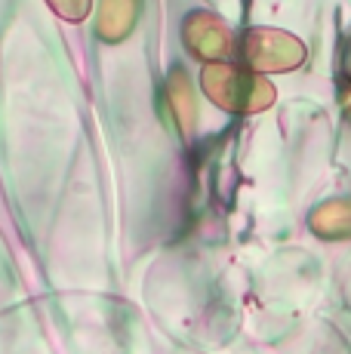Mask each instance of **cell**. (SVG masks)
<instances>
[{"label": "cell", "instance_id": "6da1fadb", "mask_svg": "<svg viewBox=\"0 0 351 354\" xmlns=\"http://www.w3.org/2000/svg\"><path fill=\"white\" fill-rule=\"evenodd\" d=\"M200 90L216 108L228 114H259L278 99L274 84L265 74L249 71L238 62H210L200 68Z\"/></svg>", "mask_w": 351, "mask_h": 354}, {"label": "cell", "instance_id": "7a4b0ae2", "mask_svg": "<svg viewBox=\"0 0 351 354\" xmlns=\"http://www.w3.org/2000/svg\"><path fill=\"white\" fill-rule=\"evenodd\" d=\"M240 59L256 74H287L305 65L308 50L296 34L281 28H247L240 40Z\"/></svg>", "mask_w": 351, "mask_h": 354}, {"label": "cell", "instance_id": "3957f363", "mask_svg": "<svg viewBox=\"0 0 351 354\" xmlns=\"http://www.w3.org/2000/svg\"><path fill=\"white\" fill-rule=\"evenodd\" d=\"M182 44L198 62H228V56L234 53V34L228 28L225 19H219L216 12L194 10L182 22Z\"/></svg>", "mask_w": 351, "mask_h": 354}, {"label": "cell", "instance_id": "277c9868", "mask_svg": "<svg viewBox=\"0 0 351 354\" xmlns=\"http://www.w3.org/2000/svg\"><path fill=\"white\" fill-rule=\"evenodd\" d=\"M139 19V0H99L96 34L102 44H120L130 37Z\"/></svg>", "mask_w": 351, "mask_h": 354}, {"label": "cell", "instance_id": "5b68a950", "mask_svg": "<svg viewBox=\"0 0 351 354\" xmlns=\"http://www.w3.org/2000/svg\"><path fill=\"white\" fill-rule=\"evenodd\" d=\"M308 228L321 241H351V197H336L308 216Z\"/></svg>", "mask_w": 351, "mask_h": 354}, {"label": "cell", "instance_id": "8992f818", "mask_svg": "<svg viewBox=\"0 0 351 354\" xmlns=\"http://www.w3.org/2000/svg\"><path fill=\"white\" fill-rule=\"evenodd\" d=\"M167 99H170V111L179 124L182 136H191L194 124H198V105H194V90H191V80L182 68H173L170 80H167Z\"/></svg>", "mask_w": 351, "mask_h": 354}, {"label": "cell", "instance_id": "52a82bcc", "mask_svg": "<svg viewBox=\"0 0 351 354\" xmlns=\"http://www.w3.org/2000/svg\"><path fill=\"white\" fill-rule=\"evenodd\" d=\"M46 6L62 22H71V25H80L93 12V0H46Z\"/></svg>", "mask_w": 351, "mask_h": 354}, {"label": "cell", "instance_id": "ba28073f", "mask_svg": "<svg viewBox=\"0 0 351 354\" xmlns=\"http://www.w3.org/2000/svg\"><path fill=\"white\" fill-rule=\"evenodd\" d=\"M345 80L351 84V44H348V53H345Z\"/></svg>", "mask_w": 351, "mask_h": 354}, {"label": "cell", "instance_id": "9c48e42d", "mask_svg": "<svg viewBox=\"0 0 351 354\" xmlns=\"http://www.w3.org/2000/svg\"><path fill=\"white\" fill-rule=\"evenodd\" d=\"M345 114H348V120H351V96L345 99Z\"/></svg>", "mask_w": 351, "mask_h": 354}]
</instances>
